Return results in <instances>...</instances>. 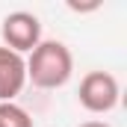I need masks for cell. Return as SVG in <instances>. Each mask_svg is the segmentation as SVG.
Wrapping results in <instances>:
<instances>
[{
    "label": "cell",
    "mask_w": 127,
    "mask_h": 127,
    "mask_svg": "<svg viewBox=\"0 0 127 127\" xmlns=\"http://www.w3.org/2000/svg\"><path fill=\"white\" fill-rule=\"evenodd\" d=\"M0 127H32V118L24 106L9 100V103H0Z\"/></svg>",
    "instance_id": "5b68a950"
},
{
    "label": "cell",
    "mask_w": 127,
    "mask_h": 127,
    "mask_svg": "<svg viewBox=\"0 0 127 127\" xmlns=\"http://www.w3.org/2000/svg\"><path fill=\"white\" fill-rule=\"evenodd\" d=\"M0 35H3V47L15 50V53H30L32 47L41 41V21L32 15V12H9L3 18V27H0Z\"/></svg>",
    "instance_id": "3957f363"
},
{
    "label": "cell",
    "mask_w": 127,
    "mask_h": 127,
    "mask_svg": "<svg viewBox=\"0 0 127 127\" xmlns=\"http://www.w3.org/2000/svg\"><path fill=\"white\" fill-rule=\"evenodd\" d=\"M27 86V62L21 53L0 44V103H9Z\"/></svg>",
    "instance_id": "277c9868"
},
{
    "label": "cell",
    "mask_w": 127,
    "mask_h": 127,
    "mask_svg": "<svg viewBox=\"0 0 127 127\" xmlns=\"http://www.w3.org/2000/svg\"><path fill=\"white\" fill-rule=\"evenodd\" d=\"M77 127H112V124H109V121H97V118H95V121H83V124H77Z\"/></svg>",
    "instance_id": "8992f818"
},
{
    "label": "cell",
    "mask_w": 127,
    "mask_h": 127,
    "mask_svg": "<svg viewBox=\"0 0 127 127\" xmlns=\"http://www.w3.org/2000/svg\"><path fill=\"white\" fill-rule=\"evenodd\" d=\"M24 62H27V80L35 89H62L74 74V56L68 44L59 38H41Z\"/></svg>",
    "instance_id": "6da1fadb"
},
{
    "label": "cell",
    "mask_w": 127,
    "mask_h": 127,
    "mask_svg": "<svg viewBox=\"0 0 127 127\" xmlns=\"http://www.w3.org/2000/svg\"><path fill=\"white\" fill-rule=\"evenodd\" d=\"M77 100L86 112H95V115H106L118 106L121 100V86L115 80V74L109 71H89L83 80H80V89H77Z\"/></svg>",
    "instance_id": "7a4b0ae2"
}]
</instances>
